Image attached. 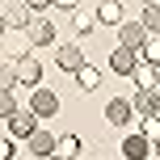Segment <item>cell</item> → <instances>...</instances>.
<instances>
[{
  "instance_id": "20",
  "label": "cell",
  "mask_w": 160,
  "mask_h": 160,
  "mask_svg": "<svg viewBox=\"0 0 160 160\" xmlns=\"http://www.w3.org/2000/svg\"><path fill=\"white\" fill-rule=\"evenodd\" d=\"M72 30L88 34V30H93V13H84V8H76V17H72Z\"/></svg>"
},
{
  "instance_id": "1",
  "label": "cell",
  "mask_w": 160,
  "mask_h": 160,
  "mask_svg": "<svg viewBox=\"0 0 160 160\" xmlns=\"http://www.w3.org/2000/svg\"><path fill=\"white\" fill-rule=\"evenodd\" d=\"M13 76H17V84L38 88V80H42V63H38V59H30V55H13Z\"/></svg>"
},
{
  "instance_id": "8",
  "label": "cell",
  "mask_w": 160,
  "mask_h": 160,
  "mask_svg": "<svg viewBox=\"0 0 160 160\" xmlns=\"http://www.w3.org/2000/svg\"><path fill=\"white\" fill-rule=\"evenodd\" d=\"M105 118H110L114 127H127V122L135 118V110H131V101H127V97H114V101L105 105Z\"/></svg>"
},
{
  "instance_id": "21",
  "label": "cell",
  "mask_w": 160,
  "mask_h": 160,
  "mask_svg": "<svg viewBox=\"0 0 160 160\" xmlns=\"http://www.w3.org/2000/svg\"><path fill=\"white\" fill-rule=\"evenodd\" d=\"M0 160H17V139L4 135V143H0Z\"/></svg>"
},
{
  "instance_id": "9",
  "label": "cell",
  "mask_w": 160,
  "mask_h": 160,
  "mask_svg": "<svg viewBox=\"0 0 160 160\" xmlns=\"http://www.w3.org/2000/svg\"><path fill=\"white\" fill-rule=\"evenodd\" d=\"M34 21H38V17H34V8L30 4H13V8H8V30H34Z\"/></svg>"
},
{
  "instance_id": "5",
  "label": "cell",
  "mask_w": 160,
  "mask_h": 160,
  "mask_svg": "<svg viewBox=\"0 0 160 160\" xmlns=\"http://www.w3.org/2000/svg\"><path fill=\"white\" fill-rule=\"evenodd\" d=\"M148 38H152V34H148L139 21H122L118 25V47H127V51H143Z\"/></svg>"
},
{
  "instance_id": "19",
  "label": "cell",
  "mask_w": 160,
  "mask_h": 160,
  "mask_svg": "<svg viewBox=\"0 0 160 160\" xmlns=\"http://www.w3.org/2000/svg\"><path fill=\"white\" fill-rule=\"evenodd\" d=\"M143 63L160 68V38H148V42H143Z\"/></svg>"
},
{
  "instance_id": "24",
  "label": "cell",
  "mask_w": 160,
  "mask_h": 160,
  "mask_svg": "<svg viewBox=\"0 0 160 160\" xmlns=\"http://www.w3.org/2000/svg\"><path fill=\"white\" fill-rule=\"evenodd\" d=\"M47 160H63V156H59V152H55V156H47Z\"/></svg>"
},
{
  "instance_id": "12",
  "label": "cell",
  "mask_w": 160,
  "mask_h": 160,
  "mask_svg": "<svg viewBox=\"0 0 160 160\" xmlns=\"http://www.w3.org/2000/svg\"><path fill=\"white\" fill-rule=\"evenodd\" d=\"M131 110L143 114V118H156V114H160V101H156V93H135V97H131Z\"/></svg>"
},
{
  "instance_id": "6",
  "label": "cell",
  "mask_w": 160,
  "mask_h": 160,
  "mask_svg": "<svg viewBox=\"0 0 160 160\" xmlns=\"http://www.w3.org/2000/svg\"><path fill=\"white\" fill-rule=\"evenodd\" d=\"M148 152H152V139H148L143 131H131V135L122 139V156L127 160H148Z\"/></svg>"
},
{
  "instance_id": "14",
  "label": "cell",
  "mask_w": 160,
  "mask_h": 160,
  "mask_svg": "<svg viewBox=\"0 0 160 160\" xmlns=\"http://www.w3.org/2000/svg\"><path fill=\"white\" fill-rule=\"evenodd\" d=\"M139 25H143L152 38H160V4H143V17H139Z\"/></svg>"
},
{
  "instance_id": "15",
  "label": "cell",
  "mask_w": 160,
  "mask_h": 160,
  "mask_svg": "<svg viewBox=\"0 0 160 160\" xmlns=\"http://www.w3.org/2000/svg\"><path fill=\"white\" fill-rule=\"evenodd\" d=\"M97 21H101V25H122V4H114V0H105V4L97 8Z\"/></svg>"
},
{
  "instance_id": "17",
  "label": "cell",
  "mask_w": 160,
  "mask_h": 160,
  "mask_svg": "<svg viewBox=\"0 0 160 160\" xmlns=\"http://www.w3.org/2000/svg\"><path fill=\"white\" fill-rule=\"evenodd\" d=\"M63 160H76L80 156V135H59V148H55Z\"/></svg>"
},
{
  "instance_id": "7",
  "label": "cell",
  "mask_w": 160,
  "mask_h": 160,
  "mask_svg": "<svg viewBox=\"0 0 160 160\" xmlns=\"http://www.w3.org/2000/svg\"><path fill=\"white\" fill-rule=\"evenodd\" d=\"M59 68H63V72H80V68H84V51L76 47V42H59Z\"/></svg>"
},
{
  "instance_id": "11",
  "label": "cell",
  "mask_w": 160,
  "mask_h": 160,
  "mask_svg": "<svg viewBox=\"0 0 160 160\" xmlns=\"http://www.w3.org/2000/svg\"><path fill=\"white\" fill-rule=\"evenodd\" d=\"M30 42H34V47H51V42H55V21L38 17V21H34V30H30Z\"/></svg>"
},
{
  "instance_id": "10",
  "label": "cell",
  "mask_w": 160,
  "mask_h": 160,
  "mask_svg": "<svg viewBox=\"0 0 160 160\" xmlns=\"http://www.w3.org/2000/svg\"><path fill=\"white\" fill-rule=\"evenodd\" d=\"M25 143H30V152H34V156H55V148H59V143H55V135H51V131H42V127L34 131Z\"/></svg>"
},
{
  "instance_id": "23",
  "label": "cell",
  "mask_w": 160,
  "mask_h": 160,
  "mask_svg": "<svg viewBox=\"0 0 160 160\" xmlns=\"http://www.w3.org/2000/svg\"><path fill=\"white\" fill-rule=\"evenodd\" d=\"M152 148H156V156H160V139H156V143H152Z\"/></svg>"
},
{
  "instance_id": "3",
  "label": "cell",
  "mask_w": 160,
  "mask_h": 160,
  "mask_svg": "<svg viewBox=\"0 0 160 160\" xmlns=\"http://www.w3.org/2000/svg\"><path fill=\"white\" fill-rule=\"evenodd\" d=\"M143 63V51H127V47H118L110 55V72H118V76H135V68Z\"/></svg>"
},
{
  "instance_id": "2",
  "label": "cell",
  "mask_w": 160,
  "mask_h": 160,
  "mask_svg": "<svg viewBox=\"0 0 160 160\" xmlns=\"http://www.w3.org/2000/svg\"><path fill=\"white\" fill-rule=\"evenodd\" d=\"M30 110L38 114V118H55L59 114V93H51V88H30Z\"/></svg>"
},
{
  "instance_id": "13",
  "label": "cell",
  "mask_w": 160,
  "mask_h": 160,
  "mask_svg": "<svg viewBox=\"0 0 160 160\" xmlns=\"http://www.w3.org/2000/svg\"><path fill=\"white\" fill-rule=\"evenodd\" d=\"M135 84H139V93H156V68L152 63H139L135 68Z\"/></svg>"
},
{
  "instance_id": "16",
  "label": "cell",
  "mask_w": 160,
  "mask_h": 160,
  "mask_svg": "<svg viewBox=\"0 0 160 160\" xmlns=\"http://www.w3.org/2000/svg\"><path fill=\"white\" fill-rule=\"evenodd\" d=\"M76 84L84 88V93H93V88L101 84V72H97L93 63H84V68H80V72H76Z\"/></svg>"
},
{
  "instance_id": "18",
  "label": "cell",
  "mask_w": 160,
  "mask_h": 160,
  "mask_svg": "<svg viewBox=\"0 0 160 160\" xmlns=\"http://www.w3.org/2000/svg\"><path fill=\"white\" fill-rule=\"evenodd\" d=\"M17 114H21V110H17V93H0V118H17Z\"/></svg>"
},
{
  "instance_id": "22",
  "label": "cell",
  "mask_w": 160,
  "mask_h": 160,
  "mask_svg": "<svg viewBox=\"0 0 160 160\" xmlns=\"http://www.w3.org/2000/svg\"><path fill=\"white\" fill-rule=\"evenodd\" d=\"M143 135L152 139V143L160 139V114H156V118H143Z\"/></svg>"
},
{
  "instance_id": "4",
  "label": "cell",
  "mask_w": 160,
  "mask_h": 160,
  "mask_svg": "<svg viewBox=\"0 0 160 160\" xmlns=\"http://www.w3.org/2000/svg\"><path fill=\"white\" fill-rule=\"evenodd\" d=\"M34 131H38V114H34V110H21L17 118L4 122V135H13V139H30Z\"/></svg>"
}]
</instances>
